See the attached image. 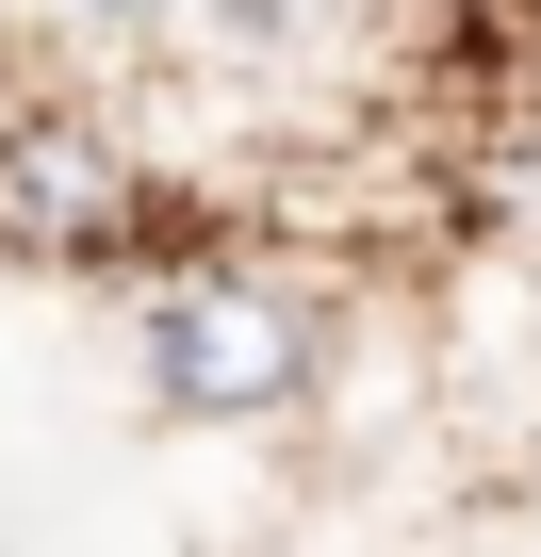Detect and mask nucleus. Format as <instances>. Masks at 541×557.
<instances>
[{"label":"nucleus","instance_id":"f257e3e1","mask_svg":"<svg viewBox=\"0 0 541 557\" xmlns=\"http://www.w3.org/2000/svg\"><path fill=\"white\" fill-rule=\"evenodd\" d=\"M312 377H329L312 278L213 262V246L181 278H148V410L164 426H280V410H312Z\"/></svg>","mask_w":541,"mask_h":557},{"label":"nucleus","instance_id":"f03ea898","mask_svg":"<svg viewBox=\"0 0 541 557\" xmlns=\"http://www.w3.org/2000/svg\"><path fill=\"white\" fill-rule=\"evenodd\" d=\"M0 262L34 278H181V197L99 132V115H17L0 132Z\"/></svg>","mask_w":541,"mask_h":557},{"label":"nucleus","instance_id":"7ed1b4c3","mask_svg":"<svg viewBox=\"0 0 541 557\" xmlns=\"http://www.w3.org/2000/svg\"><path fill=\"white\" fill-rule=\"evenodd\" d=\"M83 34H148V17H181V0H66Z\"/></svg>","mask_w":541,"mask_h":557}]
</instances>
